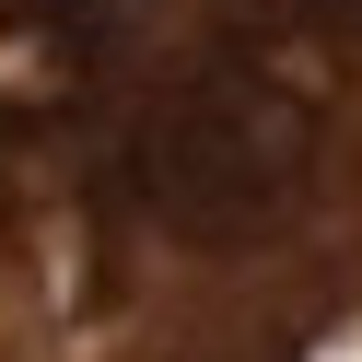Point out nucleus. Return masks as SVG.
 <instances>
[{"label": "nucleus", "mask_w": 362, "mask_h": 362, "mask_svg": "<svg viewBox=\"0 0 362 362\" xmlns=\"http://www.w3.org/2000/svg\"><path fill=\"white\" fill-rule=\"evenodd\" d=\"M327 164V105L281 71H199L129 141V199L175 245H257L304 211Z\"/></svg>", "instance_id": "obj_1"}]
</instances>
